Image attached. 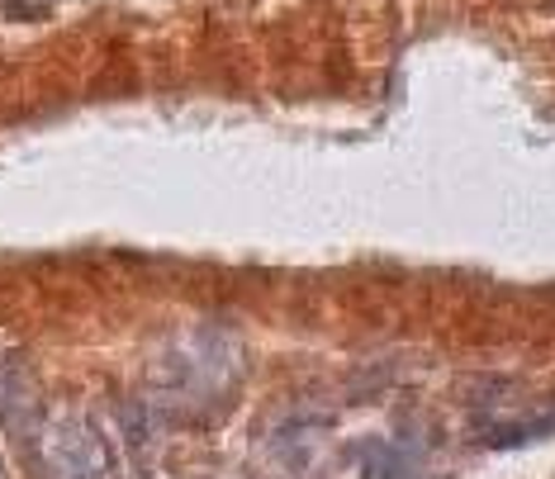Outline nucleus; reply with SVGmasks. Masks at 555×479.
I'll list each match as a JSON object with an SVG mask.
<instances>
[{
  "instance_id": "nucleus-1",
  "label": "nucleus",
  "mask_w": 555,
  "mask_h": 479,
  "mask_svg": "<svg viewBox=\"0 0 555 479\" xmlns=\"http://www.w3.org/2000/svg\"><path fill=\"white\" fill-rule=\"evenodd\" d=\"M0 479H5V470H0Z\"/></svg>"
}]
</instances>
